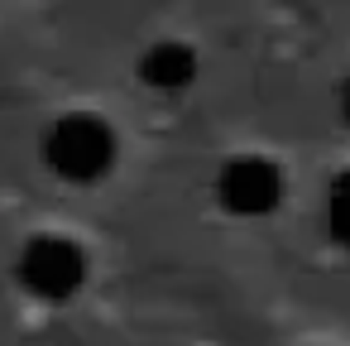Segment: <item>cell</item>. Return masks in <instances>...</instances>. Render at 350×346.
I'll return each mask as SVG.
<instances>
[{"instance_id": "6da1fadb", "label": "cell", "mask_w": 350, "mask_h": 346, "mask_svg": "<svg viewBox=\"0 0 350 346\" xmlns=\"http://www.w3.org/2000/svg\"><path fill=\"white\" fill-rule=\"evenodd\" d=\"M44 164L68 183H96L116 169V135L101 116H58L44 135Z\"/></svg>"}, {"instance_id": "7a4b0ae2", "label": "cell", "mask_w": 350, "mask_h": 346, "mask_svg": "<svg viewBox=\"0 0 350 346\" xmlns=\"http://www.w3.org/2000/svg\"><path fill=\"white\" fill-rule=\"evenodd\" d=\"M15 274L34 298L63 303L87 284V250L68 236H34L15 260Z\"/></svg>"}, {"instance_id": "3957f363", "label": "cell", "mask_w": 350, "mask_h": 346, "mask_svg": "<svg viewBox=\"0 0 350 346\" xmlns=\"http://www.w3.org/2000/svg\"><path fill=\"white\" fill-rule=\"evenodd\" d=\"M216 197L230 217H269L283 202V169L259 154H235L216 173Z\"/></svg>"}, {"instance_id": "277c9868", "label": "cell", "mask_w": 350, "mask_h": 346, "mask_svg": "<svg viewBox=\"0 0 350 346\" xmlns=\"http://www.w3.org/2000/svg\"><path fill=\"white\" fill-rule=\"evenodd\" d=\"M139 77H144L149 92H187L192 77H197V53L178 39H159L154 49H144Z\"/></svg>"}, {"instance_id": "5b68a950", "label": "cell", "mask_w": 350, "mask_h": 346, "mask_svg": "<svg viewBox=\"0 0 350 346\" xmlns=\"http://www.w3.org/2000/svg\"><path fill=\"white\" fill-rule=\"evenodd\" d=\"M326 231L350 250V169L331 183V193H326Z\"/></svg>"}, {"instance_id": "8992f818", "label": "cell", "mask_w": 350, "mask_h": 346, "mask_svg": "<svg viewBox=\"0 0 350 346\" xmlns=\"http://www.w3.org/2000/svg\"><path fill=\"white\" fill-rule=\"evenodd\" d=\"M340 111H345V121H350V77H345V87H340Z\"/></svg>"}]
</instances>
